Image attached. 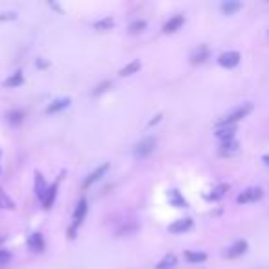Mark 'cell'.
<instances>
[{"instance_id": "9c48e42d", "label": "cell", "mask_w": 269, "mask_h": 269, "mask_svg": "<svg viewBox=\"0 0 269 269\" xmlns=\"http://www.w3.org/2000/svg\"><path fill=\"white\" fill-rule=\"evenodd\" d=\"M28 247H30V251H33V253H43L44 251L43 234H41V232H33L32 236L28 238Z\"/></svg>"}, {"instance_id": "603a6c76", "label": "cell", "mask_w": 269, "mask_h": 269, "mask_svg": "<svg viewBox=\"0 0 269 269\" xmlns=\"http://www.w3.org/2000/svg\"><path fill=\"white\" fill-rule=\"evenodd\" d=\"M0 209H6V210H11L15 209V203H13V199L4 192V190H0Z\"/></svg>"}, {"instance_id": "cb8c5ba5", "label": "cell", "mask_w": 269, "mask_h": 269, "mask_svg": "<svg viewBox=\"0 0 269 269\" xmlns=\"http://www.w3.org/2000/svg\"><path fill=\"white\" fill-rule=\"evenodd\" d=\"M138 68H140V61H133V63H129V65H126L124 68H122V70H120V76H124V77L131 76V74L138 72Z\"/></svg>"}, {"instance_id": "52a82bcc", "label": "cell", "mask_w": 269, "mask_h": 269, "mask_svg": "<svg viewBox=\"0 0 269 269\" xmlns=\"http://www.w3.org/2000/svg\"><path fill=\"white\" fill-rule=\"evenodd\" d=\"M220 155L223 157H232V155H236L240 151V142H238L236 138H232V140H225V142L220 144Z\"/></svg>"}, {"instance_id": "8992f818", "label": "cell", "mask_w": 269, "mask_h": 269, "mask_svg": "<svg viewBox=\"0 0 269 269\" xmlns=\"http://www.w3.org/2000/svg\"><path fill=\"white\" fill-rule=\"evenodd\" d=\"M247 249H249V243L245 240H236L225 251V256L227 258H240V256H243V254L247 253Z\"/></svg>"}, {"instance_id": "e0dca14e", "label": "cell", "mask_w": 269, "mask_h": 269, "mask_svg": "<svg viewBox=\"0 0 269 269\" xmlns=\"http://www.w3.org/2000/svg\"><path fill=\"white\" fill-rule=\"evenodd\" d=\"M183 22H185V17L183 15H175V17H171L170 21L166 22L164 24V32L166 33H173V32H177L179 28L183 26Z\"/></svg>"}, {"instance_id": "7c38bea8", "label": "cell", "mask_w": 269, "mask_h": 269, "mask_svg": "<svg viewBox=\"0 0 269 269\" xmlns=\"http://www.w3.org/2000/svg\"><path fill=\"white\" fill-rule=\"evenodd\" d=\"M48 185H46V181H44V177L39 173V171H35V196H37L41 201L44 199V196H46V192H48Z\"/></svg>"}, {"instance_id": "5b68a950", "label": "cell", "mask_w": 269, "mask_h": 269, "mask_svg": "<svg viewBox=\"0 0 269 269\" xmlns=\"http://www.w3.org/2000/svg\"><path fill=\"white\" fill-rule=\"evenodd\" d=\"M240 59H242L240 52L231 50V52H223V54L218 57V63H220L223 68H234V66L240 65Z\"/></svg>"}, {"instance_id": "83f0119b", "label": "cell", "mask_w": 269, "mask_h": 269, "mask_svg": "<svg viewBox=\"0 0 269 269\" xmlns=\"http://www.w3.org/2000/svg\"><path fill=\"white\" fill-rule=\"evenodd\" d=\"M11 262V254L6 251V249H0V269L6 267V265Z\"/></svg>"}, {"instance_id": "d6986e66", "label": "cell", "mask_w": 269, "mask_h": 269, "mask_svg": "<svg viewBox=\"0 0 269 269\" xmlns=\"http://www.w3.org/2000/svg\"><path fill=\"white\" fill-rule=\"evenodd\" d=\"M229 190V185H218L216 188H212L210 190V194H207V199H210V201H216V199H221L223 196H225V192Z\"/></svg>"}, {"instance_id": "277c9868", "label": "cell", "mask_w": 269, "mask_h": 269, "mask_svg": "<svg viewBox=\"0 0 269 269\" xmlns=\"http://www.w3.org/2000/svg\"><path fill=\"white\" fill-rule=\"evenodd\" d=\"M87 210H88L87 199L81 198V199H79V201H77L76 210H74V229H72V231H70V238H74V232H76V229L83 223V220H85V216H87Z\"/></svg>"}, {"instance_id": "7402d4cb", "label": "cell", "mask_w": 269, "mask_h": 269, "mask_svg": "<svg viewBox=\"0 0 269 269\" xmlns=\"http://www.w3.org/2000/svg\"><path fill=\"white\" fill-rule=\"evenodd\" d=\"M22 118H24V113H22L21 109H15L8 113V122H10L11 126H19L22 122Z\"/></svg>"}, {"instance_id": "f546056e", "label": "cell", "mask_w": 269, "mask_h": 269, "mask_svg": "<svg viewBox=\"0 0 269 269\" xmlns=\"http://www.w3.org/2000/svg\"><path fill=\"white\" fill-rule=\"evenodd\" d=\"M15 13H2V15H0V21H13V19H15Z\"/></svg>"}, {"instance_id": "ba28073f", "label": "cell", "mask_w": 269, "mask_h": 269, "mask_svg": "<svg viewBox=\"0 0 269 269\" xmlns=\"http://www.w3.org/2000/svg\"><path fill=\"white\" fill-rule=\"evenodd\" d=\"M192 225H194L192 218H183V220H177L175 223H171V225L168 227V231L173 232V234H181V232L190 231Z\"/></svg>"}, {"instance_id": "7a4b0ae2", "label": "cell", "mask_w": 269, "mask_h": 269, "mask_svg": "<svg viewBox=\"0 0 269 269\" xmlns=\"http://www.w3.org/2000/svg\"><path fill=\"white\" fill-rule=\"evenodd\" d=\"M155 148H157V138L146 137L133 148V155H135L137 159H146V157H149V155L153 153Z\"/></svg>"}, {"instance_id": "4fadbf2b", "label": "cell", "mask_w": 269, "mask_h": 269, "mask_svg": "<svg viewBox=\"0 0 269 269\" xmlns=\"http://www.w3.org/2000/svg\"><path fill=\"white\" fill-rule=\"evenodd\" d=\"M107 170H109V164H104V166H100V168H96V170H94L93 173H91V175H88L87 179H85L83 187L88 188L91 185H94L96 181H100V179H102V177L105 175V171H107Z\"/></svg>"}, {"instance_id": "2e32d148", "label": "cell", "mask_w": 269, "mask_h": 269, "mask_svg": "<svg viewBox=\"0 0 269 269\" xmlns=\"http://www.w3.org/2000/svg\"><path fill=\"white\" fill-rule=\"evenodd\" d=\"M220 8L225 15H234L238 10H242V2H238V0H225V2H221Z\"/></svg>"}, {"instance_id": "f1b7e54d", "label": "cell", "mask_w": 269, "mask_h": 269, "mask_svg": "<svg viewBox=\"0 0 269 269\" xmlns=\"http://www.w3.org/2000/svg\"><path fill=\"white\" fill-rule=\"evenodd\" d=\"M107 87H111V81H104V83H100L98 87H96V91H94V96H98L100 93H105L107 91Z\"/></svg>"}, {"instance_id": "4316f807", "label": "cell", "mask_w": 269, "mask_h": 269, "mask_svg": "<svg viewBox=\"0 0 269 269\" xmlns=\"http://www.w3.org/2000/svg\"><path fill=\"white\" fill-rule=\"evenodd\" d=\"M113 24H115V21H113L111 17H107V19H104V21L94 22V28H96V30H111Z\"/></svg>"}, {"instance_id": "44dd1931", "label": "cell", "mask_w": 269, "mask_h": 269, "mask_svg": "<svg viewBox=\"0 0 269 269\" xmlns=\"http://www.w3.org/2000/svg\"><path fill=\"white\" fill-rule=\"evenodd\" d=\"M177 265V256L175 254H166L164 258L160 260L157 269H175Z\"/></svg>"}, {"instance_id": "ffe728a7", "label": "cell", "mask_w": 269, "mask_h": 269, "mask_svg": "<svg viewBox=\"0 0 269 269\" xmlns=\"http://www.w3.org/2000/svg\"><path fill=\"white\" fill-rule=\"evenodd\" d=\"M168 201H170L173 207H181V209L187 207V201L183 199V196L179 194V190H170V192H168Z\"/></svg>"}, {"instance_id": "5bb4252c", "label": "cell", "mask_w": 269, "mask_h": 269, "mask_svg": "<svg viewBox=\"0 0 269 269\" xmlns=\"http://www.w3.org/2000/svg\"><path fill=\"white\" fill-rule=\"evenodd\" d=\"M70 105V98H59V100H54L52 104L46 107V113L48 115H52V113H57V111H63L66 109Z\"/></svg>"}, {"instance_id": "d4e9b609", "label": "cell", "mask_w": 269, "mask_h": 269, "mask_svg": "<svg viewBox=\"0 0 269 269\" xmlns=\"http://www.w3.org/2000/svg\"><path fill=\"white\" fill-rule=\"evenodd\" d=\"M4 85L10 88H15V87H19V85H22V72H15L13 76L6 79Z\"/></svg>"}, {"instance_id": "9a60e30c", "label": "cell", "mask_w": 269, "mask_h": 269, "mask_svg": "<svg viewBox=\"0 0 269 269\" xmlns=\"http://www.w3.org/2000/svg\"><path fill=\"white\" fill-rule=\"evenodd\" d=\"M57 188H59V183L50 185L48 192H46V196H44V199H43L44 209H52V205H54V201H55V196H57Z\"/></svg>"}, {"instance_id": "4dcf8cb0", "label": "cell", "mask_w": 269, "mask_h": 269, "mask_svg": "<svg viewBox=\"0 0 269 269\" xmlns=\"http://www.w3.org/2000/svg\"><path fill=\"white\" fill-rule=\"evenodd\" d=\"M160 118H162V115H157V116H155V118H153V120L149 122V126H153V124H157V122H159Z\"/></svg>"}, {"instance_id": "ac0fdd59", "label": "cell", "mask_w": 269, "mask_h": 269, "mask_svg": "<svg viewBox=\"0 0 269 269\" xmlns=\"http://www.w3.org/2000/svg\"><path fill=\"white\" fill-rule=\"evenodd\" d=\"M185 260L190 262V264H201L207 260V254L201 253V251H187L185 253Z\"/></svg>"}, {"instance_id": "6da1fadb", "label": "cell", "mask_w": 269, "mask_h": 269, "mask_svg": "<svg viewBox=\"0 0 269 269\" xmlns=\"http://www.w3.org/2000/svg\"><path fill=\"white\" fill-rule=\"evenodd\" d=\"M253 111V104H242L238 105L236 109H232L231 113H227L225 116H221L220 120L216 122V126L221 127V126H236L238 122L242 120V118H245V116L249 115Z\"/></svg>"}, {"instance_id": "484cf974", "label": "cell", "mask_w": 269, "mask_h": 269, "mask_svg": "<svg viewBox=\"0 0 269 269\" xmlns=\"http://www.w3.org/2000/svg\"><path fill=\"white\" fill-rule=\"evenodd\" d=\"M146 26H148V22L146 21H135L129 24V33H140L146 30Z\"/></svg>"}, {"instance_id": "1f68e13d", "label": "cell", "mask_w": 269, "mask_h": 269, "mask_svg": "<svg viewBox=\"0 0 269 269\" xmlns=\"http://www.w3.org/2000/svg\"><path fill=\"white\" fill-rule=\"evenodd\" d=\"M262 162H264V164H265V166H267V168H269V153H267V155H264V157H262Z\"/></svg>"}, {"instance_id": "8fae6325", "label": "cell", "mask_w": 269, "mask_h": 269, "mask_svg": "<svg viewBox=\"0 0 269 269\" xmlns=\"http://www.w3.org/2000/svg\"><path fill=\"white\" fill-rule=\"evenodd\" d=\"M209 55H210V50L205 44H201V46H198V48L194 50V54L190 55V61H192L194 65H199V63L209 59Z\"/></svg>"}, {"instance_id": "30bf717a", "label": "cell", "mask_w": 269, "mask_h": 269, "mask_svg": "<svg viewBox=\"0 0 269 269\" xmlns=\"http://www.w3.org/2000/svg\"><path fill=\"white\" fill-rule=\"evenodd\" d=\"M236 131H238L236 126H221L216 129V137L220 138L221 142H225V140L236 138Z\"/></svg>"}, {"instance_id": "3957f363", "label": "cell", "mask_w": 269, "mask_h": 269, "mask_svg": "<svg viewBox=\"0 0 269 269\" xmlns=\"http://www.w3.org/2000/svg\"><path fill=\"white\" fill-rule=\"evenodd\" d=\"M262 196H264V190H262V187H249V188H245L242 194H238L236 201L240 205L256 203V201H260V199H262Z\"/></svg>"}]
</instances>
